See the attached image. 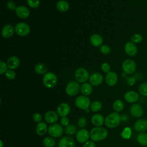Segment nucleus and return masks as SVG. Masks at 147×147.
<instances>
[{
	"label": "nucleus",
	"instance_id": "nucleus-1",
	"mask_svg": "<svg viewBox=\"0 0 147 147\" xmlns=\"http://www.w3.org/2000/svg\"><path fill=\"white\" fill-rule=\"evenodd\" d=\"M90 138L93 141H100L105 139L108 134L106 129L100 126H96L90 132Z\"/></svg>",
	"mask_w": 147,
	"mask_h": 147
},
{
	"label": "nucleus",
	"instance_id": "nucleus-2",
	"mask_svg": "<svg viewBox=\"0 0 147 147\" xmlns=\"http://www.w3.org/2000/svg\"><path fill=\"white\" fill-rule=\"evenodd\" d=\"M121 117L117 112H113L109 114L105 119V125L109 128L117 127L121 122Z\"/></svg>",
	"mask_w": 147,
	"mask_h": 147
},
{
	"label": "nucleus",
	"instance_id": "nucleus-3",
	"mask_svg": "<svg viewBox=\"0 0 147 147\" xmlns=\"http://www.w3.org/2000/svg\"><path fill=\"white\" fill-rule=\"evenodd\" d=\"M57 82V78L56 75L51 72H47L44 74L42 78V82L44 85L48 88H51L54 87Z\"/></svg>",
	"mask_w": 147,
	"mask_h": 147
},
{
	"label": "nucleus",
	"instance_id": "nucleus-4",
	"mask_svg": "<svg viewBox=\"0 0 147 147\" xmlns=\"http://www.w3.org/2000/svg\"><path fill=\"white\" fill-rule=\"evenodd\" d=\"M80 91V86L78 82L71 81L69 82L65 88L66 94L71 96H75Z\"/></svg>",
	"mask_w": 147,
	"mask_h": 147
},
{
	"label": "nucleus",
	"instance_id": "nucleus-5",
	"mask_svg": "<svg viewBox=\"0 0 147 147\" xmlns=\"http://www.w3.org/2000/svg\"><path fill=\"white\" fill-rule=\"evenodd\" d=\"M75 77L77 82L84 83L89 79L90 75L86 69L83 67H79L75 71Z\"/></svg>",
	"mask_w": 147,
	"mask_h": 147
},
{
	"label": "nucleus",
	"instance_id": "nucleus-6",
	"mask_svg": "<svg viewBox=\"0 0 147 147\" xmlns=\"http://www.w3.org/2000/svg\"><path fill=\"white\" fill-rule=\"evenodd\" d=\"M14 29L15 32L20 36H26L29 34L30 31L29 25L23 22L17 24L14 26Z\"/></svg>",
	"mask_w": 147,
	"mask_h": 147
},
{
	"label": "nucleus",
	"instance_id": "nucleus-7",
	"mask_svg": "<svg viewBox=\"0 0 147 147\" xmlns=\"http://www.w3.org/2000/svg\"><path fill=\"white\" fill-rule=\"evenodd\" d=\"M75 105L77 107L83 110H86L90 106V99L87 96L80 95L75 100Z\"/></svg>",
	"mask_w": 147,
	"mask_h": 147
},
{
	"label": "nucleus",
	"instance_id": "nucleus-8",
	"mask_svg": "<svg viewBox=\"0 0 147 147\" xmlns=\"http://www.w3.org/2000/svg\"><path fill=\"white\" fill-rule=\"evenodd\" d=\"M63 128L59 123L51 125L48 128V134L52 137H59L63 133Z\"/></svg>",
	"mask_w": 147,
	"mask_h": 147
},
{
	"label": "nucleus",
	"instance_id": "nucleus-9",
	"mask_svg": "<svg viewBox=\"0 0 147 147\" xmlns=\"http://www.w3.org/2000/svg\"><path fill=\"white\" fill-rule=\"evenodd\" d=\"M123 71L126 74H131L136 71V64L131 59H126L123 61L122 64Z\"/></svg>",
	"mask_w": 147,
	"mask_h": 147
},
{
	"label": "nucleus",
	"instance_id": "nucleus-10",
	"mask_svg": "<svg viewBox=\"0 0 147 147\" xmlns=\"http://www.w3.org/2000/svg\"><path fill=\"white\" fill-rule=\"evenodd\" d=\"M90 137V133L85 129H82L78 130L76 134V139L78 142L83 144L88 141Z\"/></svg>",
	"mask_w": 147,
	"mask_h": 147
},
{
	"label": "nucleus",
	"instance_id": "nucleus-11",
	"mask_svg": "<svg viewBox=\"0 0 147 147\" xmlns=\"http://www.w3.org/2000/svg\"><path fill=\"white\" fill-rule=\"evenodd\" d=\"M144 109L139 103H134L130 107V113L134 117H140L144 114Z\"/></svg>",
	"mask_w": 147,
	"mask_h": 147
},
{
	"label": "nucleus",
	"instance_id": "nucleus-12",
	"mask_svg": "<svg viewBox=\"0 0 147 147\" xmlns=\"http://www.w3.org/2000/svg\"><path fill=\"white\" fill-rule=\"evenodd\" d=\"M124 50L125 53L130 56H134L137 53V47L136 44L131 41L127 42L124 46Z\"/></svg>",
	"mask_w": 147,
	"mask_h": 147
},
{
	"label": "nucleus",
	"instance_id": "nucleus-13",
	"mask_svg": "<svg viewBox=\"0 0 147 147\" xmlns=\"http://www.w3.org/2000/svg\"><path fill=\"white\" fill-rule=\"evenodd\" d=\"M89 82L90 83L92 86H99L100 84L103 80V75L99 72H94L90 75L89 77Z\"/></svg>",
	"mask_w": 147,
	"mask_h": 147
},
{
	"label": "nucleus",
	"instance_id": "nucleus-14",
	"mask_svg": "<svg viewBox=\"0 0 147 147\" xmlns=\"http://www.w3.org/2000/svg\"><path fill=\"white\" fill-rule=\"evenodd\" d=\"M59 147H75V142L74 140L69 136L62 137L59 143Z\"/></svg>",
	"mask_w": 147,
	"mask_h": 147
},
{
	"label": "nucleus",
	"instance_id": "nucleus-15",
	"mask_svg": "<svg viewBox=\"0 0 147 147\" xmlns=\"http://www.w3.org/2000/svg\"><path fill=\"white\" fill-rule=\"evenodd\" d=\"M134 128L137 132H145L147 130V120L144 118L138 119L134 123Z\"/></svg>",
	"mask_w": 147,
	"mask_h": 147
},
{
	"label": "nucleus",
	"instance_id": "nucleus-16",
	"mask_svg": "<svg viewBox=\"0 0 147 147\" xmlns=\"http://www.w3.org/2000/svg\"><path fill=\"white\" fill-rule=\"evenodd\" d=\"M17 16L22 19L27 18L30 14V11L29 9L23 5H20L17 7L15 10Z\"/></svg>",
	"mask_w": 147,
	"mask_h": 147
},
{
	"label": "nucleus",
	"instance_id": "nucleus-17",
	"mask_svg": "<svg viewBox=\"0 0 147 147\" xmlns=\"http://www.w3.org/2000/svg\"><path fill=\"white\" fill-rule=\"evenodd\" d=\"M70 106L67 103H61L60 104L57 108V114L63 117H67L70 112Z\"/></svg>",
	"mask_w": 147,
	"mask_h": 147
},
{
	"label": "nucleus",
	"instance_id": "nucleus-18",
	"mask_svg": "<svg viewBox=\"0 0 147 147\" xmlns=\"http://www.w3.org/2000/svg\"><path fill=\"white\" fill-rule=\"evenodd\" d=\"M57 113H56L54 111H47L44 115V119L45 121L50 124L55 123L59 119Z\"/></svg>",
	"mask_w": 147,
	"mask_h": 147
},
{
	"label": "nucleus",
	"instance_id": "nucleus-19",
	"mask_svg": "<svg viewBox=\"0 0 147 147\" xmlns=\"http://www.w3.org/2000/svg\"><path fill=\"white\" fill-rule=\"evenodd\" d=\"M118 82V75L113 71H110L106 75V82L109 86H115Z\"/></svg>",
	"mask_w": 147,
	"mask_h": 147
},
{
	"label": "nucleus",
	"instance_id": "nucleus-20",
	"mask_svg": "<svg viewBox=\"0 0 147 147\" xmlns=\"http://www.w3.org/2000/svg\"><path fill=\"white\" fill-rule=\"evenodd\" d=\"M125 100L129 103H134L139 99V94L134 91H129L124 95Z\"/></svg>",
	"mask_w": 147,
	"mask_h": 147
},
{
	"label": "nucleus",
	"instance_id": "nucleus-21",
	"mask_svg": "<svg viewBox=\"0 0 147 147\" xmlns=\"http://www.w3.org/2000/svg\"><path fill=\"white\" fill-rule=\"evenodd\" d=\"M15 32L14 28L10 24L5 25L2 29V36L6 38L11 37Z\"/></svg>",
	"mask_w": 147,
	"mask_h": 147
},
{
	"label": "nucleus",
	"instance_id": "nucleus-22",
	"mask_svg": "<svg viewBox=\"0 0 147 147\" xmlns=\"http://www.w3.org/2000/svg\"><path fill=\"white\" fill-rule=\"evenodd\" d=\"M20 59H18V57L16 56H13L10 57L8 59L6 63L8 68H9V69H14L17 68L20 65Z\"/></svg>",
	"mask_w": 147,
	"mask_h": 147
},
{
	"label": "nucleus",
	"instance_id": "nucleus-23",
	"mask_svg": "<svg viewBox=\"0 0 147 147\" xmlns=\"http://www.w3.org/2000/svg\"><path fill=\"white\" fill-rule=\"evenodd\" d=\"M48 131L47 124L44 122H40L37 123L36 127V132L37 135L40 136H44Z\"/></svg>",
	"mask_w": 147,
	"mask_h": 147
},
{
	"label": "nucleus",
	"instance_id": "nucleus-24",
	"mask_svg": "<svg viewBox=\"0 0 147 147\" xmlns=\"http://www.w3.org/2000/svg\"><path fill=\"white\" fill-rule=\"evenodd\" d=\"M91 122L95 126H100L105 123V119L101 114H95L91 117Z\"/></svg>",
	"mask_w": 147,
	"mask_h": 147
},
{
	"label": "nucleus",
	"instance_id": "nucleus-25",
	"mask_svg": "<svg viewBox=\"0 0 147 147\" xmlns=\"http://www.w3.org/2000/svg\"><path fill=\"white\" fill-rule=\"evenodd\" d=\"M80 92L84 96L90 95L92 92V87L90 83H84L80 86Z\"/></svg>",
	"mask_w": 147,
	"mask_h": 147
},
{
	"label": "nucleus",
	"instance_id": "nucleus-26",
	"mask_svg": "<svg viewBox=\"0 0 147 147\" xmlns=\"http://www.w3.org/2000/svg\"><path fill=\"white\" fill-rule=\"evenodd\" d=\"M90 42L94 47L101 46L103 43L102 36L98 34H94L90 37Z\"/></svg>",
	"mask_w": 147,
	"mask_h": 147
},
{
	"label": "nucleus",
	"instance_id": "nucleus-27",
	"mask_svg": "<svg viewBox=\"0 0 147 147\" xmlns=\"http://www.w3.org/2000/svg\"><path fill=\"white\" fill-rule=\"evenodd\" d=\"M56 7L59 11L61 12H65L69 9V5L67 1L64 0H60L57 2Z\"/></svg>",
	"mask_w": 147,
	"mask_h": 147
},
{
	"label": "nucleus",
	"instance_id": "nucleus-28",
	"mask_svg": "<svg viewBox=\"0 0 147 147\" xmlns=\"http://www.w3.org/2000/svg\"><path fill=\"white\" fill-rule=\"evenodd\" d=\"M113 108L115 112H120L124 108V103L121 99H117L113 103Z\"/></svg>",
	"mask_w": 147,
	"mask_h": 147
},
{
	"label": "nucleus",
	"instance_id": "nucleus-29",
	"mask_svg": "<svg viewBox=\"0 0 147 147\" xmlns=\"http://www.w3.org/2000/svg\"><path fill=\"white\" fill-rule=\"evenodd\" d=\"M137 140L138 144L142 146H147V133H140L137 137Z\"/></svg>",
	"mask_w": 147,
	"mask_h": 147
},
{
	"label": "nucleus",
	"instance_id": "nucleus-30",
	"mask_svg": "<svg viewBox=\"0 0 147 147\" xmlns=\"http://www.w3.org/2000/svg\"><path fill=\"white\" fill-rule=\"evenodd\" d=\"M34 71L36 73L40 75L45 74L47 71V67L43 63H38L34 67Z\"/></svg>",
	"mask_w": 147,
	"mask_h": 147
},
{
	"label": "nucleus",
	"instance_id": "nucleus-31",
	"mask_svg": "<svg viewBox=\"0 0 147 147\" xmlns=\"http://www.w3.org/2000/svg\"><path fill=\"white\" fill-rule=\"evenodd\" d=\"M90 109L93 112H97L99 111L102 107V103L99 100H95L90 105Z\"/></svg>",
	"mask_w": 147,
	"mask_h": 147
},
{
	"label": "nucleus",
	"instance_id": "nucleus-32",
	"mask_svg": "<svg viewBox=\"0 0 147 147\" xmlns=\"http://www.w3.org/2000/svg\"><path fill=\"white\" fill-rule=\"evenodd\" d=\"M64 131L65 133L67 135H73L77 133V127L75 125L71 124L65 127Z\"/></svg>",
	"mask_w": 147,
	"mask_h": 147
},
{
	"label": "nucleus",
	"instance_id": "nucleus-33",
	"mask_svg": "<svg viewBox=\"0 0 147 147\" xmlns=\"http://www.w3.org/2000/svg\"><path fill=\"white\" fill-rule=\"evenodd\" d=\"M42 144L45 147H54L55 145V141L52 138L47 137L43 139Z\"/></svg>",
	"mask_w": 147,
	"mask_h": 147
},
{
	"label": "nucleus",
	"instance_id": "nucleus-34",
	"mask_svg": "<svg viewBox=\"0 0 147 147\" xmlns=\"http://www.w3.org/2000/svg\"><path fill=\"white\" fill-rule=\"evenodd\" d=\"M131 136V130L129 127H126L121 133V137L125 140H128Z\"/></svg>",
	"mask_w": 147,
	"mask_h": 147
},
{
	"label": "nucleus",
	"instance_id": "nucleus-35",
	"mask_svg": "<svg viewBox=\"0 0 147 147\" xmlns=\"http://www.w3.org/2000/svg\"><path fill=\"white\" fill-rule=\"evenodd\" d=\"M138 92L142 95L147 96V82L140 85L138 87Z\"/></svg>",
	"mask_w": 147,
	"mask_h": 147
},
{
	"label": "nucleus",
	"instance_id": "nucleus-36",
	"mask_svg": "<svg viewBox=\"0 0 147 147\" xmlns=\"http://www.w3.org/2000/svg\"><path fill=\"white\" fill-rule=\"evenodd\" d=\"M130 40L132 42H133L134 44H138V43H140V42L142 41V36L141 34L136 33L131 37Z\"/></svg>",
	"mask_w": 147,
	"mask_h": 147
},
{
	"label": "nucleus",
	"instance_id": "nucleus-37",
	"mask_svg": "<svg viewBox=\"0 0 147 147\" xmlns=\"http://www.w3.org/2000/svg\"><path fill=\"white\" fill-rule=\"evenodd\" d=\"M27 4L31 8H37L40 5V0H26Z\"/></svg>",
	"mask_w": 147,
	"mask_h": 147
},
{
	"label": "nucleus",
	"instance_id": "nucleus-38",
	"mask_svg": "<svg viewBox=\"0 0 147 147\" xmlns=\"http://www.w3.org/2000/svg\"><path fill=\"white\" fill-rule=\"evenodd\" d=\"M5 74L6 78L7 79H9V80H13V79H14L16 78V72L13 69H8L5 73Z\"/></svg>",
	"mask_w": 147,
	"mask_h": 147
},
{
	"label": "nucleus",
	"instance_id": "nucleus-39",
	"mask_svg": "<svg viewBox=\"0 0 147 147\" xmlns=\"http://www.w3.org/2000/svg\"><path fill=\"white\" fill-rule=\"evenodd\" d=\"M100 51L104 55H108L111 51V48L107 45H102L100 47Z\"/></svg>",
	"mask_w": 147,
	"mask_h": 147
},
{
	"label": "nucleus",
	"instance_id": "nucleus-40",
	"mask_svg": "<svg viewBox=\"0 0 147 147\" xmlns=\"http://www.w3.org/2000/svg\"><path fill=\"white\" fill-rule=\"evenodd\" d=\"M101 69L103 71V72H106V73H108L110 71V69H111V67H110V65L107 63H103L102 64H101Z\"/></svg>",
	"mask_w": 147,
	"mask_h": 147
},
{
	"label": "nucleus",
	"instance_id": "nucleus-41",
	"mask_svg": "<svg viewBox=\"0 0 147 147\" xmlns=\"http://www.w3.org/2000/svg\"><path fill=\"white\" fill-rule=\"evenodd\" d=\"M87 119L85 118V117H80L78 121V126L80 127H84L86 125H87Z\"/></svg>",
	"mask_w": 147,
	"mask_h": 147
},
{
	"label": "nucleus",
	"instance_id": "nucleus-42",
	"mask_svg": "<svg viewBox=\"0 0 147 147\" xmlns=\"http://www.w3.org/2000/svg\"><path fill=\"white\" fill-rule=\"evenodd\" d=\"M7 68L8 67L6 63L3 61H0V74L1 75L5 73L8 70Z\"/></svg>",
	"mask_w": 147,
	"mask_h": 147
},
{
	"label": "nucleus",
	"instance_id": "nucleus-43",
	"mask_svg": "<svg viewBox=\"0 0 147 147\" xmlns=\"http://www.w3.org/2000/svg\"><path fill=\"white\" fill-rule=\"evenodd\" d=\"M32 118L34 122L39 123L40 122H41V121L42 119V115L41 114H40L38 113H36L33 115Z\"/></svg>",
	"mask_w": 147,
	"mask_h": 147
},
{
	"label": "nucleus",
	"instance_id": "nucleus-44",
	"mask_svg": "<svg viewBox=\"0 0 147 147\" xmlns=\"http://www.w3.org/2000/svg\"><path fill=\"white\" fill-rule=\"evenodd\" d=\"M6 6H7V7L10 9V10H16V8H17V6H16V4L13 2V1H8L7 4H6Z\"/></svg>",
	"mask_w": 147,
	"mask_h": 147
},
{
	"label": "nucleus",
	"instance_id": "nucleus-45",
	"mask_svg": "<svg viewBox=\"0 0 147 147\" xmlns=\"http://www.w3.org/2000/svg\"><path fill=\"white\" fill-rule=\"evenodd\" d=\"M60 123L62 126H65V127L67 126L68 125H69V123L68 118H67V117H61V118L60 119Z\"/></svg>",
	"mask_w": 147,
	"mask_h": 147
},
{
	"label": "nucleus",
	"instance_id": "nucleus-46",
	"mask_svg": "<svg viewBox=\"0 0 147 147\" xmlns=\"http://www.w3.org/2000/svg\"><path fill=\"white\" fill-rule=\"evenodd\" d=\"M83 147H95V144L93 141H87L84 143Z\"/></svg>",
	"mask_w": 147,
	"mask_h": 147
},
{
	"label": "nucleus",
	"instance_id": "nucleus-47",
	"mask_svg": "<svg viewBox=\"0 0 147 147\" xmlns=\"http://www.w3.org/2000/svg\"><path fill=\"white\" fill-rule=\"evenodd\" d=\"M136 82V80L134 78H129L128 79H127V84L129 85V86H133L134 84Z\"/></svg>",
	"mask_w": 147,
	"mask_h": 147
},
{
	"label": "nucleus",
	"instance_id": "nucleus-48",
	"mask_svg": "<svg viewBox=\"0 0 147 147\" xmlns=\"http://www.w3.org/2000/svg\"><path fill=\"white\" fill-rule=\"evenodd\" d=\"M0 142H1V147H3V144L2 141L1 140V141H0Z\"/></svg>",
	"mask_w": 147,
	"mask_h": 147
},
{
	"label": "nucleus",
	"instance_id": "nucleus-49",
	"mask_svg": "<svg viewBox=\"0 0 147 147\" xmlns=\"http://www.w3.org/2000/svg\"><path fill=\"white\" fill-rule=\"evenodd\" d=\"M146 107H147V102H146Z\"/></svg>",
	"mask_w": 147,
	"mask_h": 147
}]
</instances>
